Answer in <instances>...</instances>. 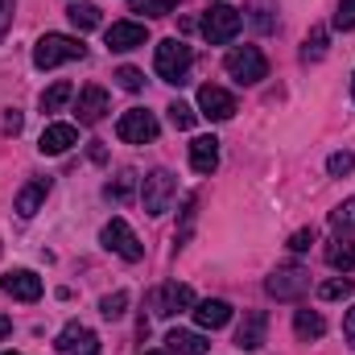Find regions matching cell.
Returning <instances> with one entry per match:
<instances>
[{
	"mask_svg": "<svg viewBox=\"0 0 355 355\" xmlns=\"http://www.w3.org/2000/svg\"><path fill=\"white\" fill-rule=\"evenodd\" d=\"M174 194H178V182L170 170H153V174L145 178V186H141V202H145L149 215H166L170 202H174Z\"/></svg>",
	"mask_w": 355,
	"mask_h": 355,
	"instance_id": "8",
	"label": "cell"
},
{
	"mask_svg": "<svg viewBox=\"0 0 355 355\" xmlns=\"http://www.w3.org/2000/svg\"><path fill=\"white\" fill-rule=\"evenodd\" d=\"M335 29H355V0H339V12H335Z\"/></svg>",
	"mask_w": 355,
	"mask_h": 355,
	"instance_id": "36",
	"label": "cell"
},
{
	"mask_svg": "<svg viewBox=\"0 0 355 355\" xmlns=\"http://www.w3.org/2000/svg\"><path fill=\"white\" fill-rule=\"evenodd\" d=\"M166 112H170V124H174V128H182V132H186V128H194V120H198V112H194L190 103H182V99H174Z\"/></svg>",
	"mask_w": 355,
	"mask_h": 355,
	"instance_id": "26",
	"label": "cell"
},
{
	"mask_svg": "<svg viewBox=\"0 0 355 355\" xmlns=\"http://www.w3.org/2000/svg\"><path fill=\"white\" fill-rule=\"evenodd\" d=\"M240 25H244V17H240L232 4H211V8L202 12V37H207L211 46H227V42L240 33Z\"/></svg>",
	"mask_w": 355,
	"mask_h": 355,
	"instance_id": "4",
	"label": "cell"
},
{
	"mask_svg": "<svg viewBox=\"0 0 355 355\" xmlns=\"http://www.w3.org/2000/svg\"><path fill=\"white\" fill-rule=\"evenodd\" d=\"M132 186H137V174H132V170H124L116 182H107V186H103V194H107V198H116V202H124V198L132 194Z\"/></svg>",
	"mask_w": 355,
	"mask_h": 355,
	"instance_id": "27",
	"label": "cell"
},
{
	"mask_svg": "<svg viewBox=\"0 0 355 355\" xmlns=\"http://www.w3.org/2000/svg\"><path fill=\"white\" fill-rule=\"evenodd\" d=\"M116 83H120L124 91H141L145 87V75H141L137 67H120V71H116Z\"/></svg>",
	"mask_w": 355,
	"mask_h": 355,
	"instance_id": "34",
	"label": "cell"
},
{
	"mask_svg": "<svg viewBox=\"0 0 355 355\" xmlns=\"http://www.w3.org/2000/svg\"><path fill=\"white\" fill-rule=\"evenodd\" d=\"M46 194H50V178H33V182L17 194V202H12V207H17V215H21V219H33V215L42 211Z\"/></svg>",
	"mask_w": 355,
	"mask_h": 355,
	"instance_id": "17",
	"label": "cell"
},
{
	"mask_svg": "<svg viewBox=\"0 0 355 355\" xmlns=\"http://www.w3.org/2000/svg\"><path fill=\"white\" fill-rule=\"evenodd\" d=\"M71 95H75V87H71L67 79H58V83H54L50 91H42V112H62Z\"/></svg>",
	"mask_w": 355,
	"mask_h": 355,
	"instance_id": "23",
	"label": "cell"
},
{
	"mask_svg": "<svg viewBox=\"0 0 355 355\" xmlns=\"http://www.w3.org/2000/svg\"><path fill=\"white\" fill-rule=\"evenodd\" d=\"M194 207H198V194H190V198H186V211H182V232L174 236L178 248H182V244L190 240V227H194Z\"/></svg>",
	"mask_w": 355,
	"mask_h": 355,
	"instance_id": "33",
	"label": "cell"
},
{
	"mask_svg": "<svg viewBox=\"0 0 355 355\" xmlns=\"http://www.w3.org/2000/svg\"><path fill=\"white\" fill-rule=\"evenodd\" d=\"M166 343H170V352L174 355H207L211 352V343H207L198 331H170Z\"/></svg>",
	"mask_w": 355,
	"mask_h": 355,
	"instance_id": "19",
	"label": "cell"
},
{
	"mask_svg": "<svg viewBox=\"0 0 355 355\" xmlns=\"http://www.w3.org/2000/svg\"><path fill=\"white\" fill-rule=\"evenodd\" d=\"M327 265L339 268V272H352V268H355V244H352V236H335V240L327 244Z\"/></svg>",
	"mask_w": 355,
	"mask_h": 355,
	"instance_id": "20",
	"label": "cell"
},
{
	"mask_svg": "<svg viewBox=\"0 0 355 355\" xmlns=\"http://www.w3.org/2000/svg\"><path fill=\"white\" fill-rule=\"evenodd\" d=\"M21 128H25V116H21L17 107H8V116H4V132H8V137H17Z\"/></svg>",
	"mask_w": 355,
	"mask_h": 355,
	"instance_id": "40",
	"label": "cell"
},
{
	"mask_svg": "<svg viewBox=\"0 0 355 355\" xmlns=\"http://www.w3.org/2000/svg\"><path fill=\"white\" fill-rule=\"evenodd\" d=\"M149 42V29L141 25V21H116L112 29H107V50H137V46H145Z\"/></svg>",
	"mask_w": 355,
	"mask_h": 355,
	"instance_id": "12",
	"label": "cell"
},
{
	"mask_svg": "<svg viewBox=\"0 0 355 355\" xmlns=\"http://www.w3.org/2000/svg\"><path fill=\"white\" fill-rule=\"evenodd\" d=\"M124 306H128V293L120 289V293H107V297L99 302V314H103V318H124Z\"/></svg>",
	"mask_w": 355,
	"mask_h": 355,
	"instance_id": "30",
	"label": "cell"
},
{
	"mask_svg": "<svg viewBox=\"0 0 355 355\" xmlns=\"http://www.w3.org/2000/svg\"><path fill=\"white\" fill-rule=\"evenodd\" d=\"M265 289H268V297H277V302H297L310 289V272L302 265H281L268 272Z\"/></svg>",
	"mask_w": 355,
	"mask_h": 355,
	"instance_id": "6",
	"label": "cell"
},
{
	"mask_svg": "<svg viewBox=\"0 0 355 355\" xmlns=\"http://www.w3.org/2000/svg\"><path fill=\"white\" fill-rule=\"evenodd\" d=\"M343 339L352 343V352H355V306L347 310V314H343Z\"/></svg>",
	"mask_w": 355,
	"mask_h": 355,
	"instance_id": "41",
	"label": "cell"
},
{
	"mask_svg": "<svg viewBox=\"0 0 355 355\" xmlns=\"http://www.w3.org/2000/svg\"><path fill=\"white\" fill-rule=\"evenodd\" d=\"M67 17H71L75 29H95V25H99V8L87 4V0H75V4L67 8Z\"/></svg>",
	"mask_w": 355,
	"mask_h": 355,
	"instance_id": "22",
	"label": "cell"
},
{
	"mask_svg": "<svg viewBox=\"0 0 355 355\" xmlns=\"http://www.w3.org/2000/svg\"><path fill=\"white\" fill-rule=\"evenodd\" d=\"M190 306H194V289H190V285L170 281V285H162V289L153 293V314H162V318H174V314L190 310Z\"/></svg>",
	"mask_w": 355,
	"mask_h": 355,
	"instance_id": "10",
	"label": "cell"
},
{
	"mask_svg": "<svg viewBox=\"0 0 355 355\" xmlns=\"http://www.w3.org/2000/svg\"><path fill=\"white\" fill-rule=\"evenodd\" d=\"M198 116H207V120H232L236 116V95L215 87V83L198 87Z\"/></svg>",
	"mask_w": 355,
	"mask_h": 355,
	"instance_id": "9",
	"label": "cell"
},
{
	"mask_svg": "<svg viewBox=\"0 0 355 355\" xmlns=\"http://www.w3.org/2000/svg\"><path fill=\"white\" fill-rule=\"evenodd\" d=\"M83 331H87V327H79V322H71V327H67V331H62V335L54 339V347H58L62 355H71V352H75V343L83 339Z\"/></svg>",
	"mask_w": 355,
	"mask_h": 355,
	"instance_id": "32",
	"label": "cell"
},
{
	"mask_svg": "<svg viewBox=\"0 0 355 355\" xmlns=\"http://www.w3.org/2000/svg\"><path fill=\"white\" fill-rule=\"evenodd\" d=\"M153 67H157V75H162L166 83H186V75H190V67H194V50H190L186 42H178V37H166V42H157Z\"/></svg>",
	"mask_w": 355,
	"mask_h": 355,
	"instance_id": "2",
	"label": "cell"
},
{
	"mask_svg": "<svg viewBox=\"0 0 355 355\" xmlns=\"http://www.w3.org/2000/svg\"><path fill=\"white\" fill-rule=\"evenodd\" d=\"M352 293H355V281H347V277H331V281L318 285V297H322V302H343V297H352Z\"/></svg>",
	"mask_w": 355,
	"mask_h": 355,
	"instance_id": "24",
	"label": "cell"
},
{
	"mask_svg": "<svg viewBox=\"0 0 355 355\" xmlns=\"http://www.w3.org/2000/svg\"><path fill=\"white\" fill-rule=\"evenodd\" d=\"M71 355H99V339H95V331H83V339L75 343V352Z\"/></svg>",
	"mask_w": 355,
	"mask_h": 355,
	"instance_id": "38",
	"label": "cell"
},
{
	"mask_svg": "<svg viewBox=\"0 0 355 355\" xmlns=\"http://www.w3.org/2000/svg\"><path fill=\"white\" fill-rule=\"evenodd\" d=\"M174 4L178 0H128V8L132 12H145V17H170Z\"/></svg>",
	"mask_w": 355,
	"mask_h": 355,
	"instance_id": "29",
	"label": "cell"
},
{
	"mask_svg": "<svg viewBox=\"0 0 355 355\" xmlns=\"http://www.w3.org/2000/svg\"><path fill=\"white\" fill-rule=\"evenodd\" d=\"M352 95H355V79H352Z\"/></svg>",
	"mask_w": 355,
	"mask_h": 355,
	"instance_id": "44",
	"label": "cell"
},
{
	"mask_svg": "<svg viewBox=\"0 0 355 355\" xmlns=\"http://www.w3.org/2000/svg\"><path fill=\"white\" fill-rule=\"evenodd\" d=\"M71 145H79V128H75V124H50V128L42 132V141H37V149H42L46 157H58V153H67Z\"/></svg>",
	"mask_w": 355,
	"mask_h": 355,
	"instance_id": "14",
	"label": "cell"
},
{
	"mask_svg": "<svg viewBox=\"0 0 355 355\" xmlns=\"http://www.w3.org/2000/svg\"><path fill=\"white\" fill-rule=\"evenodd\" d=\"M327 54V29L318 25V29H310V37H306V50H302V58L306 62H318Z\"/></svg>",
	"mask_w": 355,
	"mask_h": 355,
	"instance_id": "28",
	"label": "cell"
},
{
	"mask_svg": "<svg viewBox=\"0 0 355 355\" xmlns=\"http://www.w3.org/2000/svg\"><path fill=\"white\" fill-rule=\"evenodd\" d=\"M99 240H103V248H107V252H116V257H120V261H128V265H137V261L145 257V244L137 240V232H132L124 219H112V223H103Z\"/></svg>",
	"mask_w": 355,
	"mask_h": 355,
	"instance_id": "5",
	"label": "cell"
},
{
	"mask_svg": "<svg viewBox=\"0 0 355 355\" xmlns=\"http://www.w3.org/2000/svg\"><path fill=\"white\" fill-rule=\"evenodd\" d=\"M310 244H314V227H302V232L289 236V248H293V252H306Z\"/></svg>",
	"mask_w": 355,
	"mask_h": 355,
	"instance_id": "37",
	"label": "cell"
},
{
	"mask_svg": "<svg viewBox=\"0 0 355 355\" xmlns=\"http://www.w3.org/2000/svg\"><path fill=\"white\" fill-rule=\"evenodd\" d=\"M293 331H297V339H322L327 335V318L318 310H297L293 314Z\"/></svg>",
	"mask_w": 355,
	"mask_h": 355,
	"instance_id": "21",
	"label": "cell"
},
{
	"mask_svg": "<svg viewBox=\"0 0 355 355\" xmlns=\"http://www.w3.org/2000/svg\"><path fill=\"white\" fill-rule=\"evenodd\" d=\"M0 289L8 297H17V302H37L42 297V277L29 272V268H12V272L0 277Z\"/></svg>",
	"mask_w": 355,
	"mask_h": 355,
	"instance_id": "11",
	"label": "cell"
},
{
	"mask_svg": "<svg viewBox=\"0 0 355 355\" xmlns=\"http://www.w3.org/2000/svg\"><path fill=\"white\" fill-rule=\"evenodd\" d=\"M272 12H277V8H272L268 0H257V4H252V25H257L261 33H268V29L277 25V17H272Z\"/></svg>",
	"mask_w": 355,
	"mask_h": 355,
	"instance_id": "31",
	"label": "cell"
},
{
	"mask_svg": "<svg viewBox=\"0 0 355 355\" xmlns=\"http://www.w3.org/2000/svg\"><path fill=\"white\" fill-rule=\"evenodd\" d=\"M83 54H87V46H83L79 37H71V33H46V37L33 46V67H37V71H54V67L75 62V58H83Z\"/></svg>",
	"mask_w": 355,
	"mask_h": 355,
	"instance_id": "1",
	"label": "cell"
},
{
	"mask_svg": "<svg viewBox=\"0 0 355 355\" xmlns=\"http://www.w3.org/2000/svg\"><path fill=\"white\" fill-rule=\"evenodd\" d=\"M116 137H120L124 145H149V141H157V120H153V112L128 107V112L116 120Z\"/></svg>",
	"mask_w": 355,
	"mask_h": 355,
	"instance_id": "7",
	"label": "cell"
},
{
	"mask_svg": "<svg viewBox=\"0 0 355 355\" xmlns=\"http://www.w3.org/2000/svg\"><path fill=\"white\" fill-rule=\"evenodd\" d=\"M327 170H331L335 178L352 174V170H355V157L347 153V149H343V153H331V157H327Z\"/></svg>",
	"mask_w": 355,
	"mask_h": 355,
	"instance_id": "35",
	"label": "cell"
},
{
	"mask_svg": "<svg viewBox=\"0 0 355 355\" xmlns=\"http://www.w3.org/2000/svg\"><path fill=\"white\" fill-rule=\"evenodd\" d=\"M331 227H335V236H352L355 232V198H347L343 207L331 211Z\"/></svg>",
	"mask_w": 355,
	"mask_h": 355,
	"instance_id": "25",
	"label": "cell"
},
{
	"mask_svg": "<svg viewBox=\"0 0 355 355\" xmlns=\"http://www.w3.org/2000/svg\"><path fill=\"white\" fill-rule=\"evenodd\" d=\"M190 166L198 174H215V166H219V141L215 137H194L190 141Z\"/></svg>",
	"mask_w": 355,
	"mask_h": 355,
	"instance_id": "18",
	"label": "cell"
},
{
	"mask_svg": "<svg viewBox=\"0 0 355 355\" xmlns=\"http://www.w3.org/2000/svg\"><path fill=\"white\" fill-rule=\"evenodd\" d=\"M194 322H198L202 331H219V327L232 322V306H227L223 297H207V302L194 306Z\"/></svg>",
	"mask_w": 355,
	"mask_h": 355,
	"instance_id": "16",
	"label": "cell"
},
{
	"mask_svg": "<svg viewBox=\"0 0 355 355\" xmlns=\"http://www.w3.org/2000/svg\"><path fill=\"white\" fill-rule=\"evenodd\" d=\"M265 331H268V314L265 310L244 314V322H240V331H236V347H244V352H261V347H265Z\"/></svg>",
	"mask_w": 355,
	"mask_h": 355,
	"instance_id": "13",
	"label": "cell"
},
{
	"mask_svg": "<svg viewBox=\"0 0 355 355\" xmlns=\"http://www.w3.org/2000/svg\"><path fill=\"white\" fill-rule=\"evenodd\" d=\"M223 67H227V75L236 79V83H261L268 75V58L257 50V46H236V50H227V58H223Z\"/></svg>",
	"mask_w": 355,
	"mask_h": 355,
	"instance_id": "3",
	"label": "cell"
},
{
	"mask_svg": "<svg viewBox=\"0 0 355 355\" xmlns=\"http://www.w3.org/2000/svg\"><path fill=\"white\" fill-rule=\"evenodd\" d=\"M4 355H17V352H4Z\"/></svg>",
	"mask_w": 355,
	"mask_h": 355,
	"instance_id": "45",
	"label": "cell"
},
{
	"mask_svg": "<svg viewBox=\"0 0 355 355\" xmlns=\"http://www.w3.org/2000/svg\"><path fill=\"white\" fill-rule=\"evenodd\" d=\"M103 112H107V91L99 87V83H87V87L79 91V124H99L103 120Z\"/></svg>",
	"mask_w": 355,
	"mask_h": 355,
	"instance_id": "15",
	"label": "cell"
},
{
	"mask_svg": "<svg viewBox=\"0 0 355 355\" xmlns=\"http://www.w3.org/2000/svg\"><path fill=\"white\" fill-rule=\"evenodd\" d=\"M8 331H12V322H8V318L0 314V335H8Z\"/></svg>",
	"mask_w": 355,
	"mask_h": 355,
	"instance_id": "42",
	"label": "cell"
},
{
	"mask_svg": "<svg viewBox=\"0 0 355 355\" xmlns=\"http://www.w3.org/2000/svg\"><path fill=\"white\" fill-rule=\"evenodd\" d=\"M12 12H17V0H0V42H4V33L12 25Z\"/></svg>",
	"mask_w": 355,
	"mask_h": 355,
	"instance_id": "39",
	"label": "cell"
},
{
	"mask_svg": "<svg viewBox=\"0 0 355 355\" xmlns=\"http://www.w3.org/2000/svg\"><path fill=\"white\" fill-rule=\"evenodd\" d=\"M145 355H166V352H145Z\"/></svg>",
	"mask_w": 355,
	"mask_h": 355,
	"instance_id": "43",
	"label": "cell"
}]
</instances>
